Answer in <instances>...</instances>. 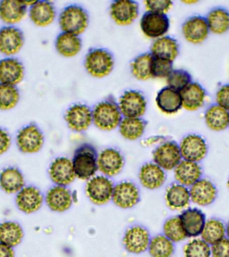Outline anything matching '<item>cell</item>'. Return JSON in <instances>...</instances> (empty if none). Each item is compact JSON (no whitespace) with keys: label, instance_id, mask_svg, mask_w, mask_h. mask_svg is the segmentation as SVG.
<instances>
[{"label":"cell","instance_id":"1","mask_svg":"<svg viewBox=\"0 0 229 257\" xmlns=\"http://www.w3.org/2000/svg\"><path fill=\"white\" fill-rule=\"evenodd\" d=\"M92 123L99 130L106 132L119 127L124 118L118 101L112 95L98 102L92 108Z\"/></svg>","mask_w":229,"mask_h":257},{"label":"cell","instance_id":"2","mask_svg":"<svg viewBox=\"0 0 229 257\" xmlns=\"http://www.w3.org/2000/svg\"><path fill=\"white\" fill-rule=\"evenodd\" d=\"M98 155L96 148L87 143L76 149L72 160L76 178L88 180L95 176L98 171Z\"/></svg>","mask_w":229,"mask_h":257},{"label":"cell","instance_id":"3","mask_svg":"<svg viewBox=\"0 0 229 257\" xmlns=\"http://www.w3.org/2000/svg\"><path fill=\"white\" fill-rule=\"evenodd\" d=\"M86 71L92 77L101 78L109 75L114 66L111 52L101 48L88 50L84 62Z\"/></svg>","mask_w":229,"mask_h":257},{"label":"cell","instance_id":"4","mask_svg":"<svg viewBox=\"0 0 229 257\" xmlns=\"http://www.w3.org/2000/svg\"><path fill=\"white\" fill-rule=\"evenodd\" d=\"M58 24L62 32L80 36L88 28L89 16L84 8L72 4L60 12Z\"/></svg>","mask_w":229,"mask_h":257},{"label":"cell","instance_id":"5","mask_svg":"<svg viewBox=\"0 0 229 257\" xmlns=\"http://www.w3.org/2000/svg\"><path fill=\"white\" fill-rule=\"evenodd\" d=\"M16 142L20 152L26 154H36L44 146V136L36 124L30 123L20 128L16 135Z\"/></svg>","mask_w":229,"mask_h":257},{"label":"cell","instance_id":"6","mask_svg":"<svg viewBox=\"0 0 229 257\" xmlns=\"http://www.w3.org/2000/svg\"><path fill=\"white\" fill-rule=\"evenodd\" d=\"M170 27V18L166 14L146 11L141 18L140 28L143 34L152 39L166 36Z\"/></svg>","mask_w":229,"mask_h":257},{"label":"cell","instance_id":"7","mask_svg":"<svg viewBox=\"0 0 229 257\" xmlns=\"http://www.w3.org/2000/svg\"><path fill=\"white\" fill-rule=\"evenodd\" d=\"M114 185L108 177L96 176L88 180L86 194L88 199L96 205L106 204L112 200Z\"/></svg>","mask_w":229,"mask_h":257},{"label":"cell","instance_id":"8","mask_svg":"<svg viewBox=\"0 0 229 257\" xmlns=\"http://www.w3.org/2000/svg\"><path fill=\"white\" fill-rule=\"evenodd\" d=\"M118 103L124 117H142L148 107L146 96L138 90L125 91L120 96Z\"/></svg>","mask_w":229,"mask_h":257},{"label":"cell","instance_id":"9","mask_svg":"<svg viewBox=\"0 0 229 257\" xmlns=\"http://www.w3.org/2000/svg\"><path fill=\"white\" fill-rule=\"evenodd\" d=\"M154 163L163 170H175L182 162L179 145L173 141H168L157 147L152 154Z\"/></svg>","mask_w":229,"mask_h":257},{"label":"cell","instance_id":"10","mask_svg":"<svg viewBox=\"0 0 229 257\" xmlns=\"http://www.w3.org/2000/svg\"><path fill=\"white\" fill-rule=\"evenodd\" d=\"M25 43L23 32L15 26L0 28V53L6 57H14L21 51Z\"/></svg>","mask_w":229,"mask_h":257},{"label":"cell","instance_id":"11","mask_svg":"<svg viewBox=\"0 0 229 257\" xmlns=\"http://www.w3.org/2000/svg\"><path fill=\"white\" fill-rule=\"evenodd\" d=\"M68 127L76 132L87 130L92 124V112L85 104H72L66 110L64 115Z\"/></svg>","mask_w":229,"mask_h":257},{"label":"cell","instance_id":"12","mask_svg":"<svg viewBox=\"0 0 229 257\" xmlns=\"http://www.w3.org/2000/svg\"><path fill=\"white\" fill-rule=\"evenodd\" d=\"M109 14L114 23L129 26L134 23L140 14V6L132 0H118L110 4Z\"/></svg>","mask_w":229,"mask_h":257},{"label":"cell","instance_id":"13","mask_svg":"<svg viewBox=\"0 0 229 257\" xmlns=\"http://www.w3.org/2000/svg\"><path fill=\"white\" fill-rule=\"evenodd\" d=\"M181 156L183 160L198 163L204 159L208 153V146L204 138L196 134H189L181 141Z\"/></svg>","mask_w":229,"mask_h":257},{"label":"cell","instance_id":"14","mask_svg":"<svg viewBox=\"0 0 229 257\" xmlns=\"http://www.w3.org/2000/svg\"><path fill=\"white\" fill-rule=\"evenodd\" d=\"M151 240L150 233L141 226L130 227L125 233L123 243L130 254H140L148 250Z\"/></svg>","mask_w":229,"mask_h":257},{"label":"cell","instance_id":"15","mask_svg":"<svg viewBox=\"0 0 229 257\" xmlns=\"http://www.w3.org/2000/svg\"><path fill=\"white\" fill-rule=\"evenodd\" d=\"M182 32L185 39L193 44L202 43L210 34L206 18L198 15L191 16L185 20Z\"/></svg>","mask_w":229,"mask_h":257},{"label":"cell","instance_id":"16","mask_svg":"<svg viewBox=\"0 0 229 257\" xmlns=\"http://www.w3.org/2000/svg\"><path fill=\"white\" fill-rule=\"evenodd\" d=\"M97 164L98 170L103 176L110 178L122 172L125 160L120 151L114 148H106L98 155Z\"/></svg>","mask_w":229,"mask_h":257},{"label":"cell","instance_id":"17","mask_svg":"<svg viewBox=\"0 0 229 257\" xmlns=\"http://www.w3.org/2000/svg\"><path fill=\"white\" fill-rule=\"evenodd\" d=\"M25 76V67L19 59L6 57L0 60V84L18 85Z\"/></svg>","mask_w":229,"mask_h":257},{"label":"cell","instance_id":"18","mask_svg":"<svg viewBox=\"0 0 229 257\" xmlns=\"http://www.w3.org/2000/svg\"><path fill=\"white\" fill-rule=\"evenodd\" d=\"M48 174L56 186L66 187L76 178L72 160L65 157L55 159L50 164Z\"/></svg>","mask_w":229,"mask_h":257},{"label":"cell","instance_id":"19","mask_svg":"<svg viewBox=\"0 0 229 257\" xmlns=\"http://www.w3.org/2000/svg\"><path fill=\"white\" fill-rule=\"evenodd\" d=\"M140 199L138 186L131 182H122L114 186L112 200L122 209H130L138 204Z\"/></svg>","mask_w":229,"mask_h":257},{"label":"cell","instance_id":"20","mask_svg":"<svg viewBox=\"0 0 229 257\" xmlns=\"http://www.w3.org/2000/svg\"><path fill=\"white\" fill-rule=\"evenodd\" d=\"M43 202V195L34 186H24L16 195V205L18 209L25 214L37 212Z\"/></svg>","mask_w":229,"mask_h":257},{"label":"cell","instance_id":"21","mask_svg":"<svg viewBox=\"0 0 229 257\" xmlns=\"http://www.w3.org/2000/svg\"><path fill=\"white\" fill-rule=\"evenodd\" d=\"M74 198L66 187L55 186L46 193L45 201L50 210L56 212H64L71 207Z\"/></svg>","mask_w":229,"mask_h":257},{"label":"cell","instance_id":"22","mask_svg":"<svg viewBox=\"0 0 229 257\" xmlns=\"http://www.w3.org/2000/svg\"><path fill=\"white\" fill-rule=\"evenodd\" d=\"M28 14L32 23L42 28L53 23L56 16L55 7L49 1H35Z\"/></svg>","mask_w":229,"mask_h":257},{"label":"cell","instance_id":"23","mask_svg":"<svg viewBox=\"0 0 229 257\" xmlns=\"http://www.w3.org/2000/svg\"><path fill=\"white\" fill-rule=\"evenodd\" d=\"M182 108L188 111H196L204 105L206 92L198 82H192L180 91Z\"/></svg>","mask_w":229,"mask_h":257},{"label":"cell","instance_id":"24","mask_svg":"<svg viewBox=\"0 0 229 257\" xmlns=\"http://www.w3.org/2000/svg\"><path fill=\"white\" fill-rule=\"evenodd\" d=\"M28 9L23 2L3 0L0 2V20L6 26H15L27 15Z\"/></svg>","mask_w":229,"mask_h":257},{"label":"cell","instance_id":"25","mask_svg":"<svg viewBox=\"0 0 229 257\" xmlns=\"http://www.w3.org/2000/svg\"><path fill=\"white\" fill-rule=\"evenodd\" d=\"M150 53L156 59L173 62L180 53V46L174 38L165 36L154 40L151 46Z\"/></svg>","mask_w":229,"mask_h":257},{"label":"cell","instance_id":"26","mask_svg":"<svg viewBox=\"0 0 229 257\" xmlns=\"http://www.w3.org/2000/svg\"><path fill=\"white\" fill-rule=\"evenodd\" d=\"M179 217L187 237L196 238L200 236L206 222L202 211L197 208L187 209Z\"/></svg>","mask_w":229,"mask_h":257},{"label":"cell","instance_id":"27","mask_svg":"<svg viewBox=\"0 0 229 257\" xmlns=\"http://www.w3.org/2000/svg\"><path fill=\"white\" fill-rule=\"evenodd\" d=\"M189 191L191 200L200 206H206L212 204L217 196L216 187L207 179H200L191 186Z\"/></svg>","mask_w":229,"mask_h":257},{"label":"cell","instance_id":"28","mask_svg":"<svg viewBox=\"0 0 229 257\" xmlns=\"http://www.w3.org/2000/svg\"><path fill=\"white\" fill-rule=\"evenodd\" d=\"M159 109L166 114H173L182 108L180 92L166 86L159 90L156 97Z\"/></svg>","mask_w":229,"mask_h":257},{"label":"cell","instance_id":"29","mask_svg":"<svg viewBox=\"0 0 229 257\" xmlns=\"http://www.w3.org/2000/svg\"><path fill=\"white\" fill-rule=\"evenodd\" d=\"M139 179L145 188L156 190L164 185L166 181V173L155 163H148L141 168Z\"/></svg>","mask_w":229,"mask_h":257},{"label":"cell","instance_id":"30","mask_svg":"<svg viewBox=\"0 0 229 257\" xmlns=\"http://www.w3.org/2000/svg\"><path fill=\"white\" fill-rule=\"evenodd\" d=\"M202 169L198 163L182 160L175 168V179L178 184L188 187L198 182L202 176Z\"/></svg>","mask_w":229,"mask_h":257},{"label":"cell","instance_id":"31","mask_svg":"<svg viewBox=\"0 0 229 257\" xmlns=\"http://www.w3.org/2000/svg\"><path fill=\"white\" fill-rule=\"evenodd\" d=\"M82 42L80 36L61 32L55 40V48L58 53L66 58L74 57L82 49Z\"/></svg>","mask_w":229,"mask_h":257},{"label":"cell","instance_id":"32","mask_svg":"<svg viewBox=\"0 0 229 257\" xmlns=\"http://www.w3.org/2000/svg\"><path fill=\"white\" fill-rule=\"evenodd\" d=\"M25 186L22 173L14 167H8L0 173V188L7 194H18Z\"/></svg>","mask_w":229,"mask_h":257},{"label":"cell","instance_id":"33","mask_svg":"<svg viewBox=\"0 0 229 257\" xmlns=\"http://www.w3.org/2000/svg\"><path fill=\"white\" fill-rule=\"evenodd\" d=\"M165 200L169 208L172 210H183L190 204V191L183 185L172 184L167 189Z\"/></svg>","mask_w":229,"mask_h":257},{"label":"cell","instance_id":"34","mask_svg":"<svg viewBox=\"0 0 229 257\" xmlns=\"http://www.w3.org/2000/svg\"><path fill=\"white\" fill-rule=\"evenodd\" d=\"M155 58L150 52L140 54L131 63L133 76L139 80H148L153 78Z\"/></svg>","mask_w":229,"mask_h":257},{"label":"cell","instance_id":"35","mask_svg":"<svg viewBox=\"0 0 229 257\" xmlns=\"http://www.w3.org/2000/svg\"><path fill=\"white\" fill-rule=\"evenodd\" d=\"M204 120L210 130L221 132L228 126L229 112L216 103L212 104L205 112Z\"/></svg>","mask_w":229,"mask_h":257},{"label":"cell","instance_id":"36","mask_svg":"<svg viewBox=\"0 0 229 257\" xmlns=\"http://www.w3.org/2000/svg\"><path fill=\"white\" fill-rule=\"evenodd\" d=\"M206 20L211 33L222 35L229 30V11L223 8H215L207 14Z\"/></svg>","mask_w":229,"mask_h":257},{"label":"cell","instance_id":"37","mask_svg":"<svg viewBox=\"0 0 229 257\" xmlns=\"http://www.w3.org/2000/svg\"><path fill=\"white\" fill-rule=\"evenodd\" d=\"M147 122L142 117H124L119 125V131L127 140L136 141L144 135Z\"/></svg>","mask_w":229,"mask_h":257},{"label":"cell","instance_id":"38","mask_svg":"<svg viewBox=\"0 0 229 257\" xmlns=\"http://www.w3.org/2000/svg\"><path fill=\"white\" fill-rule=\"evenodd\" d=\"M24 231L18 223L6 221L0 224V242L14 248L22 242Z\"/></svg>","mask_w":229,"mask_h":257},{"label":"cell","instance_id":"39","mask_svg":"<svg viewBox=\"0 0 229 257\" xmlns=\"http://www.w3.org/2000/svg\"><path fill=\"white\" fill-rule=\"evenodd\" d=\"M200 235L203 240L212 246L225 238L226 227L220 220L210 219L205 223Z\"/></svg>","mask_w":229,"mask_h":257},{"label":"cell","instance_id":"40","mask_svg":"<svg viewBox=\"0 0 229 257\" xmlns=\"http://www.w3.org/2000/svg\"><path fill=\"white\" fill-rule=\"evenodd\" d=\"M174 250V242L164 235H157L151 238L148 250L151 257H172Z\"/></svg>","mask_w":229,"mask_h":257},{"label":"cell","instance_id":"41","mask_svg":"<svg viewBox=\"0 0 229 257\" xmlns=\"http://www.w3.org/2000/svg\"><path fill=\"white\" fill-rule=\"evenodd\" d=\"M20 92L16 86L0 84V110L8 111L17 106Z\"/></svg>","mask_w":229,"mask_h":257},{"label":"cell","instance_id":"42","mask_svg":"<svg viewBox=\"0 0 229 257\" xmlns=\"http://www.w3.org/2000/svg\"><path fill=\"white\" fill-rule=\"evenodd\" d=\"M163 232L164 236L174 243L182 242L187 238L179 216L167 220L163 226Z\"/></svg>","mask_w":229,"mask_h":257},{"label":"cell","instance_id":"43","mask_svg":"<svg viewBox=\"0 0 229 257\" xmlns=\"http://www.w3.org/2000/svg\"><path fill=\"white\" fill-rule=\"evenodd\" d=\"M192 82V76L184 69H174L166 78L168 86L178 92L182 91Z\"/></svg>","mask_w":229,"mask_h":257},{"label":"cell","instance_id":"44","mask_svg":"<svg viewBox=\"0 0 229 257\" xmlns=\"http://www.w3.org/2000/svg\"><path fill=\"white\" fill-rule=\"evenodd\" d=\"M184 256L211 257V246L202 239H193L185 245Z\"/></svg>","mask_w":229,"mask_h":257},{"label":"cell","instance_id":"45","mask_svg":"<svg viewBox=\"0 0 229 257\" xmlns=\"http://www.w3.org/2000/svg\"><path fill=\"white\" fill-rule=\"evenodd\" d=\"M173 70L174 68H173L172 62L155 58L153 78H166V79Z\"/></svg>","mask_w":229,"mask_h":257},{"label":"cell","instance_id":"46","mask_svg":"<svg viewBox=\"0 0 229 257\" xmlns=\"http://www.w3.org/2000/svg\"><path fill=\"white\" fill-rule=\"evenodd\" d=\"M144 3L147 11L160 14H167L173 6V2L168 0H150Z\"/></svg>","mask_w":229,"mask_h":257},{"label":"cell","instance_id":"47","mask_svg":"<svg viewBox=\"0 0 229 257\" xmlns=\"http://www.w3.org/2000/svg\"><path fill=\"white\" fill-rule=\"evenodd\" d=\"M211 257H229V239L224 238L211 246Z\"/></svg>","mask_w":229,"mask_h":257},{"label":"cell","instance_id":"48","mask_svg":"<svg viewBox=\"0 0 229 257\" xmlns=\"http://www.w3.org/2000/svg\"><path fill=\"white\" fill-rule=\"evenodd\" d=\"M216 104L229 112V83L220 86L216 94Z\"/></svg>","mask_w":229,"mask_h":257},{"label":"cell","instance_id":"49","mask_svg":"<svg viewBox=\"0 0 229 257\" xmlns=\"http://www.w3.org/2000/svg\"><path fill=\"white\" fill-rule=\"evenodd\" d=\"M12 139L7 131L0 127V156L5 154L11 146Z\"/></svg>","mask_w":229,"mask_h":257},{"label":"cell","instance_id":"50","mask_svg":"<svg viewBox=\"0 0 229 257\" xmlns=\"http://www.w3.org/2000/svg\"><path fill=\"white\" fill-rule=\"evenodd\" d=\"M0 257H15L14 248L0 242Z\"/></svg>","mask_w":229,"mask_h":257},{"label":"cell","instance_id":"51","mask_svg":"<svg viewBox=\"0 0 229 257\" xmlns=\"http://www.w3.org/2000/svg\"><path fill=\"white\" fill-rule=\"evenodd\" d=\"M197 1H193V0H187V1H184V3L186 4H196Z\"/></svg>","mask_w":229,"mask_h":257},{"label":"cell","instance_id":"52","mask_svg":"<svg viewBox=\"0 0 229 257\" xmlns=\"http://www.w3.org/2000/svg\"><path fill=\"white\" fill-rule=\"evenodd\" d=\"M226 234L227 235V237H228V238L229 239V222L226 227Z\"/></svg>","mask_w":229,"mask_h":257},{"label":"cell","instance_id":"53","mask_svg":"<svg viewBox=\"0 0 229 257\" xmlns=\"http://www.w3.org/2000/svg\"><path fill=\"white\" fill-rule=\"evenodd\" d=\"M227 185H228V188L229 189V178H228V182H227Z\"/></svg>","mask_w":229,"mask_h":257},{"label":"cell","instance_id":"54","mask_svg":"<svg viewBox=\"0 0 229 257\" xmlns=\"http://www.w3.org/2000/svg\"><path fill=\"white\" fill-rule=\"evenodd\" d=\"M228 127H229V124H228Z\"/></svg>","mask_w":229,"mask_h":257}]
</instances>
